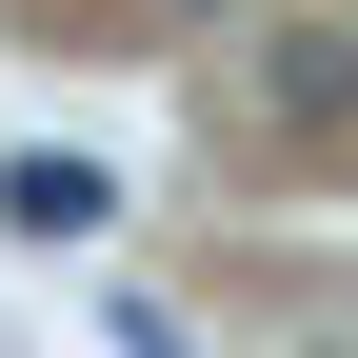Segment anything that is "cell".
I'll use <instances>...</instances> for the list:
<instances>
[{
    "instance_id": "obj_1",
    "label": "cell",
    "mask_w": 358,
    "mask_h": 358,
    "mask_svg": "<svg viewBox=\"0 0 358 358\" xmlns=\"http://www.w3.org/2000/svg\"><path fill=\"white\" fill-rule=\"evenodd\" d=\"M259 120H279V140H358V40L338 20H279L259 40Z\"/></svg>"
},
{
    "instance_id": "obj_2",
    "label": "cell",
    "mask_w": 358,
    "mask_h": 358,
    "mask_svg": "<svg viewBox=\"0 0 358 358\" xmlns=\"http://www.w3.org/2000/svg\"><path fill=\"white\" fill-rule=\"evenodd\" d=\"M100 219H120V179H100V159H60V140H40V159H0V239H40V259H80Z\"/></svg>"
},
{
    "instance_id": "obj_3",
    "label": "cell",
    "mask_w": 358,
    "mask_h": 358,
    "mask_svg": "<svg viewBox=\"0 0 358 358\" xmlns=\"http://www.w3.org/2000/svg\"><path fill=\"white\" fill-rule=\"evenodd\" d=\"M159 20H239V0H159Z\"/></svg>"
}]
</instances>
